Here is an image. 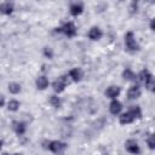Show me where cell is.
Wrapping results in <instances>:
<instances>
[{
	"label": "cell",
	"instance_id": "obj_29",
	"mask_svg": "<svg viewBox=\"0 0 155 155\" xmlns=\"http://www.w3.org/2000/svg\"><path fill=\"white\" fill-rule=\"evenodd\" d=\"M13 155H22V154H13Z\"/></svg>",
	"mask_w": 155,
	"mask_h": 155
},
{
	"label": "cell",
	"instance_id": "obj_8",
	"mask_svg": "<svg viewBox=\"0 0 155 155\" xmlns=\"http://www.w3.org/2000/svg\"><path fill=\"white\" fill-rule=\"evenodd\" d=\"M121 90L119 86H109L107 90H105V96L108 98H111V99H115L119 94H120Z\"/></svg>",
	"mask_w": 155,
	"mask_h": 155
},
{
	"label": "cell",
	"instance_id": "obj_2",
	"mask_svg": "<svg viewBox=\"0 0 155 155\" xmlns=\"http://www.w3.org/2000/svg\"><path fill=\"white\" fill-rule=\"evenodd\" d=\"M125 46H126V50L128 52H136L139 50V45L138 42L136 41L134 39V35L132 31H128L126 35H125Z\"/></svg>",
	"mask_w": 155,
	"mask_h": 155
},
{
	"label": "cell",
	"instance_id": "obj_10",
	"mask_svg": "<svg viewBox=\"0 0 155 155\" xmlns=\"http://www.w3.org/2000/svg\"><path fill=\"white\" fill-rule=\"evenodd\" d=\"M121 109H122V104H121L119 101H116V99L111 101V103H110V105H109V110H110V113H111L113 115H117V114L121 111Z\"/></svg>",
	"mask_w": 155,
	"mask_h": 155
},
{
	"label": "cell",
	"instance_id": "obj_4",
	"mask_svg": "<svg viewBox=\"0 0 155 155\" xmlns=\"http://www.w3.org/2000/svg\"><path fill=\"white\" fill-rule=\"evenodd\" d=\"M67 84H68V79H67L65 75H62V76H59L58 79H56V80L53 81V85H52L54 92H57V93L63 92L64 88L67 87Z\"/></svg>",
	"mask_w": 155,
	"mask_h": 155
},
{
	"label": "cell",
	"instance_id": "obj_30",
	"mask_svg": "<svg viewBox=\"0 0 155 155\" xmlns=\"http://www.w3.org/2000/svg\"><path fill=\"white\" fill-rule=\"evenodd\" d=\"M102 155H108V154H105V153H104V154H102Z\"/></svg>",
	"mask_w": 155,
	"mask_h": 155
},
{
	"label": "cell",
	"instance_id": "obj_11",
	"mask_svg": "<svg viewBox=\"0 0 155 155\" xmlns=\"http://www.w3.org/2000/svg\"><path fill=\"white\" fill-rule=\"evenodd\" d=\"M82 10H84V6L81 2H74L70 5V13L73 16H79L82 13Z\"/></svg>",
	"mask_w": 155,
	"mask_h": 155
},
{
	"label": "cell",
	"instance_id": "obj_5",
	"mask_svg": "<svg viewBox=\"0 0 155 155\" xmlns=\"http://www.w3.org/2000/svg\"><path fill=\"white\" fill-rule=\"evenodd\" d=\"M52 153H56V154H59L62 153L65 148H67V144L65 143H62L59 140H52V142H48V147H47Z\"/></svg>",
	"mask_w": 155,
	"mask_h": 155
},
{
	"label": "cell",
	"instance_id": "obj_21",
	"mask_svg": "<svg viewBox=\"0 0 155 155\" xmlns=\"http://www.w3.org/2000/svg\"><path fill=\"white\" fill-rule=\"evenodd\" d=\"M50 103H51V105L54 107V108H59L61 104H62L59 97H57V96H51V97H50Z\"/></svg>",
	"mask_w": 155,
	"mask_h": 155
},
{
	"label": "cell",
	"instance_id": "obj_28",
	"mask_svg": "<svg viewBox=\"0 0 155 155\" xmlns=\"http://www.w3.org/2000/svg\"><path fill=\"white\" fill-rule=\"evenodd\" d=\"M2 155H8V154H7V153H5V154H2Z\"/></svg>",
	"mask_w": 155,
	"mask_h": 155
},
{
	"label": "cell",
	"instance_id": "obj_12",
	"mask_svg": "<svg viewBox=\"0 0 155 155\" xmlns=\"http://www.w3.org/2000/svg\"><path fill=\"white\" fill-rule=\"evenodd\" d=\"M12 125H13V130H15V132H16L18 136L24 134L25 128H27V126H25V124H24V122H21V121H15Z\"/></svg>",
	"mask_w": 155,
	"mask_h": 155
},
{
	"label": "cell",
	"instance_id": "obj_9",
	"mask_svg": "<svg viewBox=\"0 0 155 155\" xmlns=\"http://www.w3.org/2000/svg\"><path fill=\"white\" fill-rule=\"evenodd\" d=\"M102 35H103V33H102V30L98 27H92L90 29V31H88V38L91 40H94V41L96 40H99L102 38Z\"/></svg>",
	"mask_w": 155,
	"mask_h": 155
},
{
	"label": "cell",
	"instance_id": "obj_3",
	"mask_svg": "<svg viewBox=\"0 0 155 155\" xmlns=\"http://www.w3.org/2000/svg\"><path fill=\"white\" fill-rule=\"evenodd\" d=\"M56 31H61V33L65 34L68 38H73V36L76 35V28H75L74 23H71V22H67V23H64L61 28H57Z\"/></svg>",
	"mask_w": 155,
	"mask_h": 155
},
{
	"label": "cell",
	"instance_id": "obj_25",
	"mask_svg": "<svg viewBox=\"0 0 155 155\" xmlns=\"http://www.w3.org/2000/svg\"><path fill=\"white\" fill-rule=\"evenodd\" d=\"M4 103H5V98H4L2 94H0V108L4 105Z\"/></svg>",
	"mask_w": 155,
	"mask_h": 155
},
{
	"label": "cell",
	"instance_id": "obj_22",
	"mask_svg": "<svg viewBox=\"0 0 155 155\" xmlns=\"http://www.w3.org/2000/svg\"><path fill=\"white\" fill-rule=\"evenodd\" d=\"M148 147L150 148V149H154L155 148V139H154V136L153 134H150L149 136V138H148Z\"/></svg>",
	"mask_w": 155,
	"mask_h": 155
},
{
	"label": "cell",
	"instance_id": "obj_15",
	"mask_svg": "<svg viewBox=\"0 0 155 155\" xmlns=\"http://www.w3.org/2000/svg\"><path fill=\"white\" fill-rule=\"evenodd\" d=\"M47 86H48V79L46 76L42 75V76H39L36 79V87L39 90H45Z\"/></svg>",
	"mask_w": 155,
	"mask_h": 155
},
{
	"label": "cell",
	"instance_id": "obj_7",
	"mask_svg": "<svg viewBox=\"0 0 155 155\" xmlns=\"http://www.w3.org/2000/svg\"><path fill=\"white\" fill-rule=\"evenodd\" d=\"M140 97V88L138 85H134V86H131L127 91V98L128 99H137Z\"/></svg>",
	"mask_w": 155,
	"mask_h": 155
},
{
	"label": "cell",
	"instance_id": "obj_19",
	"mask_svg": "<svg viewBox=\"0 0 155 155\" xmlns=\"http://www.w3.org/2000/svg\"><path fill=\"white\" fill-rule=\"evenodd\" d=\"M8 91L13 94H17L21 91V85L17 82H11V84H8Z\"/></svg>",
	"mask_w": 155,
	"mask_h": 155
},
{
	"label": "cell",
	"instance_id": "obj_6",
	"mask_svg": "<svg viewBox=\"0 0 155 155\" xmlns=\"http://www.w3.org/2000/svg\"><path fill=\"white\" fill-rule=\"evenodd\" d=\"M125 148L131 154H138L139 153V145L134 139H128L125 143Z\"/></svg>",
	"mask_w": 155,
	"mask_h": 155
},
{
	"label": "cell",
	"instance_id": "obj_14",
	"mask_svg": "<svg viewBox=\"0 0 155 155\" xmlns=\"http://www.w3.org/2000/svg\"><path fill=\"white\" fill-rule=\"evenodd\" d=\"M12 11H13V4H12V2L6 1V2H2V4L0 5V12H1V13H4V15H10V13H12Z\"/></svg>",
	"mask_w": 155,
	"mask_h": 155
},
{
	"label": "cell",
	"instance_id": "obj_18",
	"mask_svg": "<svg viewBox=\"0 0 155 155\" xmlns=\"http://www.w3.org/2000/svg\"><path fill=\"white\" fill-rule=\"evenodd\" d=\"M128 111L133 116V119H140L142 117V110H140V108L138 105H133Z\"/></svg>",
	"mask_w": 155,
	"mask_h": 155
},
{
	"label": "cell",
	"instance_id": "obj_16",
	"mask_svg": "<svg viewBox=\"0 0 155 155\" xmlns=\"http://www.w3.org/2000/svg\"><path fill=\"white\" fill-rule=\"evenodd\" d=\"M134 119H133V116L130 114V111H127V113H124V114H121V116L119 117V121H120V124L121 125H126V124H131L132 121H133Z\"/></svg>",
	"mask_w": 155,
	"mask_h": 155
},
{
	"label": "cell",
	"instance_id": "obj_24",
	"mask_svg": "<svg viewBox=\"0 0 155 155\" xmlns=\"http://www.w3.org/2000/svg\"><path fill=\"white\" fill-rule=\"evenodd\" d=\"M137 7H138L137 2H132V4H131V7H130L131 12H134V11H137Z\"/></svg>",
	"mask_w": 155,
	"mask_h": 155
},
{
	"label": "cell",
	"instance_id": "obj_27",
	"mask_svg": "<svg viewBox=\"0 0 155 155\" xmlns=\"http://www.w3.org/2000/svg\"><path fill=\"white\" fill-rule=\"evenodd\" d=\"M1 147H2V140H0V149H1Z\"/></svg>",
	"mask_w": 155,
	"mask_h": 155
},
{
	"label": "cell",
	"instance_id": "obj_13",
	"mask_svg": "<svg viewBox=\"0 0 155 155\" xmlns=\"http://www.w3.org/2000/svg\"><path fill=\"white\" fill-rule=\"evenodd\" d=\"M69 76L71 78L73 81L79 82V81L81 80V78H82V71H81V69H79V68H74V69H71V70L69 71Z\"/></svg>",
	"mask_w": 155,
	"mask_h": 155
},
{
	"label": "cell",
	"instance_id": "obj_26",
	"mask_svg": "<svg viewBox=\"0 0 155 155\" xmlns=\"http://www.w3.org/2000/svg\"><path fill=\"white\" fill-rule=\"evenodd\" d=\"M150 28H151V30H154V19H151V22H150Z\"/></svg>",
	"mask_w": 155,
	"mask_h": 155
},
{
	"label": "cell",
	"instance_id": "obj_1",
	"mask_svg": "<svg viewBox=\"0 0 155 155\" xmlns=\"http://www.w3.org/2000/svg\"><path fill=\"white\" fill-rule=\"evenodd\" d=\"M138 78H139V80H140L142 82H144V85H145V87H147L148 90H150V91L154 90V78H153L151 73H150L148 69H143V70L139 73Z\"/></svg>",
	"mask_w": 155,
	"mask_h": 155
},
{
	"label": "cell",
	"instance_id": "obj_20",
	"mask_svg": "<svg viewBox=\"0 0 155 155\" xmlns=\"http://www.w3.org/2000/svg\"><path fill=\"white\" fill-rule=\"evenodd\" d=\"M7 108H8V110H11V111H17L18 108H19V102L16 101V99H11V101L7 103Z\"/></svg>",
	"mask_w": 155,
	"mask_h": 155
},
{
	"label": "cell",
	"instance_id": "obj_17",
	"mask_svg": "<svg viewBox=\"0 0 155 155\" xmlns=\"http://www.w3.org/2000/svg\"><path fill=\"white\" fill-rule=\"evenodd\" d=\"M122 78H124L125 80L132 81V80H136V74H134L130 68H126V69L122 71Z\"/></svg>",
	"mask_w": 155,
	"mask_h": 155
},
{
	"label": "cell",
	"instance_id": "obj_23",
	"mask_svg": "<svg viewBox=\"0 0 155 155\" xmlns=\"http://www.w3.org/2000/svg\"><path fill=\"white\" fill-rule=\"evenodd\" d=\"M44 54H45V57H47V58H52L53 57V52H52V50L50 48V47H45L44 48Z\"/></svg>",
	"mask_w": 155,
	"mask_h": 155
}]
</instances>
